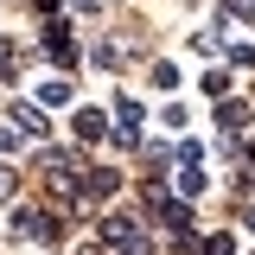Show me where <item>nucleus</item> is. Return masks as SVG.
I'll return each instance as SVG.
<instances>
[{
	"instance_id": "12",
	"label": "nucleus",
	"mask_w": 255,
	"mask_h": 255,
	"mask_svg": "<svg viewBox=\"0 0 255 255\" xmlns=\"http://www.w3.org/2000/svg\"><path fill=\"white\" fill-rule=\"evenodd\" d=\"M6 198H19V172H13V166H0V204H6Z\"/></svg>"
},
{
	"instance_id": "14",
	"label": "nucleus",
	"mask_w": 255,
	"mask_h": 255,
	"mask_svg": "<svg viewBox=\"0 0 255 255\" xmlns=\"http://www.w3.org/2000/svg\"><path fill=\"white\" fill-rule=\"evenodd\" d=\"M204 255H230V230H211L204 236Z\"/></svg>"
},
{
	"instance_id": "5",
	"label": "nucleus",
	"mask_w": 255,
	"mask_h": 255,
	"mask_svg": "<svg viewBox=\"0 0 255 255\" xmlns=\"http://www.w3.org/2000/svg\"><path fill=\"white\" fill-rule=\"evenodd\" d=\"M115 185H122V179H115L109 166H96V172H83V191H77V204H102V198H115Z\"/></svg>"
},
{
	"instance_id": "13",
	"label": "nucleus",
	"mask_w": 255,
	"mask_h": 255,
	"mask_svg": "<svg viewBox=\"0 0 255 255\" xmlns=\"http://www.w3.org/2000/svg\"><path fill=\"white\" fill-rule=\"evenodd\" d=\"M230 64L236 70H255V45H230Z\"/></svg>"
},
{
	"instance_id": "16",
	"label": "nucleus",
	"mask_w": 255,
	"mask_h": 255,
	"mask_svg": "<svg viewBox=\"0 0 255 255\" xmlns=\"http://www.w3.org/2000/svg\"><path fill=\"white\" fill-rule=\"evenodd\" d=\"M243 230H255V198H249V204H243Z\"/></svg>"
},
{
	"instance_id": "9",
	"label": "nucleus",
	"mask_w": 255,
	"mask_h": 255,
	"mask_svg": "<svg viewBox=\"0 0 255 255\" xmlns=\"http://www.w3.org/2000/svg\"><path fill=\"white\" fill-rule=\"evenodd\" d=\"M96 134H102V115L96 109H77V140H96Z\"/></svg>"
},
{
	"instance_id": "17",
	"label": "nucleus",
	"mask_w": 255,
	"mask_h": 255,
	"mask_svg": "<svg viewBox=\"0 0 255 255\" xmlns=\"http://www.w3.org/2000/svg\"><path fill=\"white\" fill-rule=\"evenodd\" d=\"M249 166H255V140H249Z\"/></svg>"
},
{
	"instance_id": "1",
	"label": "nucleus",
	"mask_w": 255,
	"mask_h": 255,
	"mask_svg": "<svg viewBox=\"0 0 255 255\" xmlns=\"http://www.w3.org/2000/svg\"><path fill=\"white\" fill-rule=\"evenodd\" d=\"M147 204H153L159 230H172L179 243H191V230H198V223H191V204H185V198H172V191L159 185V179H147Z\"/></svg>"
},
{
	"instance_id": "4",
	"label": "nucleus",
	"mask_w": 255,
	"mask_h": 255,
	"mask_svg": "<svg viewBox=\"0 0 255 255\" xmlns=\"http://www.w3.org/2000/svg\"><path fill=\"white\" fill-rule=\"evenodd\" d=\"M115 140H122V147L140 140V102H134V96H115Z\"/></svg>"
},
{
	"instance_id": "7",
	"label": "nucleus",
	"mask_w": 255,
	"mask_h": 255,
	"mask_svg": "<svg viewBox=\"0 0 255 255\" xmlns=\"http://www.w3.org/2000/svg\"><path fill=\"white\" fill-rule=\"evenodd\" d=\"M243 122H249V109H243V102H217V128H223V140H236V134H243Z\"/></svg>"
},
{
	"instance_id": "8",
	"label": "nucleus",
	"mask_w": 255,
	"mask_h": 255,
	"mask_svg": "<svg viewBox=\"0 0 255 255\" xmlns=\"http://www.w3.org/2000/svg\"><path fill=\"white\" fill-rule=\"evenodd\" d=\"M13 128H19V134H32V140H38V134H45V115H38L32 102H19V109H13Z\"/></svg>"
},
{
	"instance_id": "11",
	"label": "nucleus",
	"mask_w": 255,
	"mask_h": 255,
	"mask_svg": "<svg viewBox=\"0 0 255 255\" xmlns=\"http://www.w3.org/2000/svg\"><path fill=\"white\" fill-rule=\"evenodd\" d=\"M38 102H70V83H64V77H51V83L38 90Z\"/></svg>"
},
{
	"instance_id": "6",
	"label": "nucleus",
	"mask_w": 255,
	"mask_h": 255,
	"mask_svg": "<svg viewBox=\"0 0 255 255\" xmlns=\"http://www.w3.org/2000/svg\"><path fill=\"white\" fill-rule=\"evenodd\" d=\"M45 51H51L58 64H77V38L64 32V19H51V32H45Z\"/></svg>"
},
{
	"instance_id": "10",
	"label": "nucleus",
	"mask_w": 255,
	"mask_h": 255,
	"mask_svg": "<svg viewBox=\"0 0 255 255\" xmlns=\"http://www.w3.org/2000/svg\"><path fill=\"white\" fill-rule=\"evenodd\" d=\"M211 185V179H204V172H198V166H185V172H179V198H198V191Z\"/></svg>"
},
{
	"instance_id": "15",
	"label": "nucleus",
	"mask_w": 255,
	"mask_h": 255,
	"mask_svg": "<svg viewBox=\"0 0 255 255\" xmlns=\"http://www.w3.org/2000/svg\"><path fill=\"white\" fill-rule=\"evenodd\" d=\"M13 140H19V128H0V159L13 153Z\"/></svg>"
},
{
	"instance_id": "2",
	"label": "nucleus",
	"mask_w": 255,
	"mask_h": 255,
	"mask_svg": "<svg viewBox=\"0 0 255 255\" xmlns=\"http://www.w3.org/2000/svg\"><path fill=\"white\" fill-rule=\"evenodd\" d=\"M13 236H19V243H58L64 236V211H32V204H19V211H13Z\"/></svg>"
},
{
	"instance_id": "3",
	"label": "nucleus",
	"mask_w": 255,
	"mask_h": 255,
	"mask_svg": "<svg viewBox=\"0 0 255 255\" xmlns=\"http://www.w3.org/2000/svg\"><path fill=\"white\" fill-rule=\"evenodd\" d=\"M140 230H147V223L134 217V211H115V217L102 223V243H109V249H128V243H134Z\"/></svg>"
}]
</instances>
